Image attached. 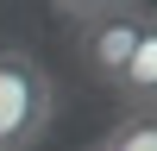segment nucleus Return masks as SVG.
Wrapping results in <instances>:
<instances>
[{
    "label": "nucleus",
    "mask_w": 157,
    "mask_h": 151,
    "mask_svg": "<svg viewBox=\"0 0 157 151\" xmlns=\"http://www.w3.org/2000/svg\"><path fill=\"white\" fill-rule=\"evenodd\" d=\"M113 95H120L126 107H157V6H151V25H145V38H138L132 63H126L120 82H113Z\"/></svg>",
    "instance_id": "obj_3"
},
{
    "label": "nucleus",
    "mask_w": 157,
    "mask_h": 151,
    "mask_svg": "<svg viewBox=\"0 0 157 151\" xmlns=\"http://www.w3.org/2000/svg\"><path fill=\"white\" fill-rule=\"evenodd\" d=\"M94 151H157V107H126Z\"/></svg>",
    "instance_id": "obj_4"
},
{
    "label": "nucleus",
    "mask_w": 157,
    "mask_h": 151,
    "mask_svg": "<svg viewBox=\"0 0 157 151\" xmlns=\"http://www.w3.org/2000/svg\"><path fill=\"white\" fill-rule=\"evenodd\" d=\"M145 25H151V0H132V6H113V13H101V19L75 25V57H82V69L94 76L101 88H113L120 69L132 63Z\"/></svg>",
    "instance_id": "obj_2"
},
{
    "label": "nucleus",
    "mask_w": 157,
    "mask_h": 151,
    "mask_svg": "<svg viewBox=\"0 0 157 151\" xmlns=\"http://www.w3.org/2000/svg\"><path fill=\"white\" fill-rule=\"evenodd\" d=\"M50 6H57L63 19L88 25V19H101V13H113V6H132V0H50Z\"/></svg>",
    "instance_id": "obj_5"
},
{
    "label": "nucleus",
    "mask_w": 157,
    "mask_h": 151,
    "mask_svg": "<svg viewBox=\"0 0 157 151\" xmlns=\"http://www.w3.org/2000/svg\"><path fill=\"white\" fill-rule=\"evenodd\" d=\"M57 120V88L32 50L0 44V151H38Z\"/></svg>",
    "instance_id": "obj_1"
}]
</instances>
